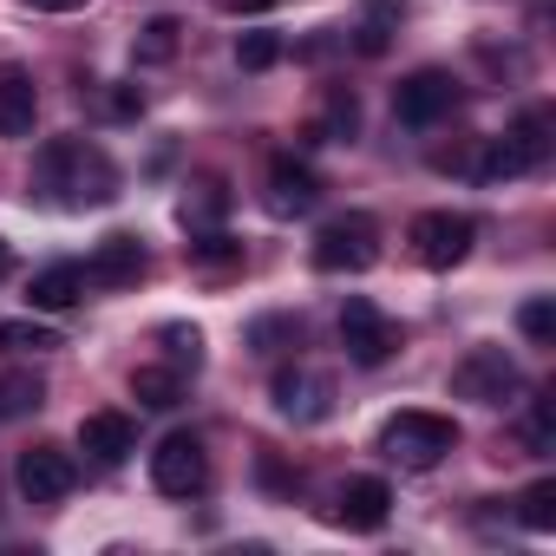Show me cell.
<instances>
[{
	"mask_svg": "<svg viewBox=\"0 0 556 556\" xmlns=\"http://www.w3.org/2000/svg\"><path fill=\"white\" fill-rule=\"evenodd\" d=\"M308 262H315L321 275H367V268L380 262V223H374L367 210L328 216V223L315 229V249H308Z\"/></svg>",
	"mask_w": 556,
	"mask_h": 556,
	"instance_id": "277c9868",
	"label": "cell"
},
{
	"mask_svg": "<svg viewBox=\"0 0 556 556\" xmlns=\"http://www.w3.org/2000/svg\"><path fill=\"white\" fill-rule=\"evenodd\" d=\"M452 393L471 400V406H510L523 393V367L504 354V348H471L458 367H452Z\"/></svg>",
	"mask_w": 556,
	"mask_h": 556,
	"instance_id": "5b68a950",
	"label": "cell"
},
{
	"mask_svg": "<svg viewBox=\"0 0 556 556\" xmlns=\"http://www.w3.org/2000/svg\"><path fill=\"white\" fill-rule=\"evenodd\" d=\"M105 112H112V118H138V112H144V92H138V86H112V92H105Z\"/></svg>",
	"mask_w": 556,
	"mask_h": 556,
	"instance_id": "d6a6232c",
	"label": "cell"
},
{
	"mask_svg": "<svg viewBox=\"0 0 556 556\" xmlns=\"http://www.w3.org/2000/svg\"><path fill=\"white\" fill-rule=\"evenodd\" d=\"M275 60H282V34H242L236 40V66L242 73H268Z\"/></svg>",
	"mask_w": 556,
	"mask_h": 556,
	"instance_id": "f546056e",
	"label": "cell"
},
{
	"mask_svg": "<svg viewBox=\"0 0 556 556\" xmlns=\"http://www.w3.org/2000/svg\"><path fill=\"white\" fill-rule=\"evenodd\" d=\"M268 400H275V413L295 419V426H321L334 413V380L315 374V367H282L268 380Z\"/></svg>",
	"mask_w": 556,
	"mask_h": 556,
	"instance_id": "8fae6325",
	"label": "cell"
},
{
	"mask_svg": "<svg viewBox=\"0 0 556 556\" xmlns=\"http://www.w3.org/2000/svg\"><path fill=\"white\" fill-rule=\"evenodd\" d=\"M40 118V92L27 66H0V138H34Z\"/></svg>",
	"mask_w": 556,
	"mask_h": 556,
	"instance_id": "ac0fdd59",
	"label": "cell"
},
{
	"mask_svg": "<svg viewBox=\"0 0 556 556\" xmlns=\"http://www.w3.org/2000/svg\"><path fill=\"white\" fill-rule=\"evenodd\" d=\"M177 47H184V27H177L170 14H157V21H144V27H138L131 60H138V66H164V60H177Z\"/></svg>",
	"mask_w": 556,
	"mask_h": 556,
	"instance_id": "44dd1931",
	"label": "cell"
},
{
	"mask_svg": "<svg viewBox=\"0 0 556 556\" xmlns=\"http://www.w3.org/2000/svg\"><path fill=\"white\" fill-rule=\"evenodd\" d=\"M341 348H348L354 367H387L393 348H400V328H393L367 295H348V302H341Z\"/></svg>",
	"mask_w": 556,
	"mask_h": 556,
	"instance_id": "9c48e42d",
	"label": "cell"
},
{
	"mask_svg": "<svg viewBox=\"0 0 556 556\" xmlns=\"http://www.w3.org/2000/svg\"><path fill=\"white\" fill-rule=\"evenodd\" d=\"M393 27H400V8H393V0H374V8H367V21H361V53L367 60H380L387 47H393Z\"/></svg>",
	"mask_w": 556,
	"mask_h": 556,
	"instance_id": "4316f807",
	"label": "cell"
},
{
	"mask_svg": "<svg viewBox=\"0 0 556 556\" xmlns=\"http://www.w3.org/2000/svg\"><path fill=\"white\" fill-rule=\"evenodd\" d=\"M229 216V184L223 177H197V184H184V197H177V223L197 236V229H216Z\"/></svg>",
	"mask_w": 556,
	"mask_h": 556,
	"instance_id": "ffe728a7",
	"label": "cell"
},
{
	"mask_svg": "<svg viewBox=\"0 0 556 556\" xmlns=\"http://www.w3.org/2000/svg\"><path fill=\"white\" fill-rule=\"evenodd\" d=\"M517 523H523V530H536V536H549V530H556V478H536V484L517 497Z\"/></svg>",
	"mask_w": 556,
	"mask_h": 556,
	"instance_id": "d4e9b609",
	"label": "cell"
},
{
	"mask_svg": "<svg viewBox=\"0 0 556 556\" xmlns=\"http://www.w3.org/2000/svg\"><path fill=\"white\" fill-rule=\"evenodd\" d=\"M556 125H549V112L543 105H530V112H517L510 125H504V138H478V164H471V177L478 184H510V177H530L543 157H549V138Z\"/></svg>",
	"mask_w": 556,
	"mask_h": 556,
	"instance_id": "7a4b0ae2",
	"label": "cell"
},
{
	"mask_svg": "<svg viewBox=\"0 0 556 556\" xmlns=\"http://www.w3.org/2000/svg\"><path fill=\"white\" fill-rule=\"evenodd\" d=\"M295 334H302L295 315H262V321H249V348H255V354H275V348L295 341Z\"/></svg>",
	"mask_w": 556,
	"mask_h": 556,
	"instance_id": "4dcf8cb0",
	"label": "cell"
},
{
	"mask_svg": "<svg viewBox=\"0 0 556 556\" xmlns=\"http://www.w3.org/2000/svg\"><path fill=\"white\" fill-rule=\"evenodd\" d=\"M517 328H523L530 348H556V302H549V295H530V302L517 308Z\"/></svg>",
	"mask_w": 556,
	"mask_h": 556,
	"instance_id": "83f0119b",
	"label": "cell"
},
{
	"mask_svg": "<svg viewBox=\"0 0 556 556\" xmlns=\"http://www.w3.org/2000/svg\"><path fill=\"white\" fill-rule=\"evenodd\" d=\"M131 400L151 406V413H177V406L190 400V374H177L170 361H151V367L131 374Z\"/></svg>",
	"mask_w": 556,
	"mask_h": 556,
	"instance_id": "d6986e66",
	"label": "cell"
},
{
	"mask_svg": "<svg viewBox=\"0 0 556 556\" xmlns=\"http://www.w3.org/2000/svg\"><path fill=\"white\" fill-rule=\"evenodd\" d=\"M190 268H203V275H229V268H242V242L223 236V229H197V242H190Z\"/></svg>",
	"mask_w": 556,
	"mask_h": 556,
	"instance_id": "7402d4cb",
	"label": "cell"
},
{
	"mask_svg": "<svg viewBox=\"0 0 556 556\" xmlns=\"http://www.w3.org/2000/svg\"><path fill=\"white\" fill-rule=\"evenodd\" d=\"M157 348H164V361H170L177 374H197V367H203V334H197L190 321H164V328H157Z\"/></svg>",
	"mask_w": 556,
	"mask_h": 556,
	"instance_id": "cb8c5ba5",
	"label": "cell"
},
{
	"mask_svg": "<svg viewBox=\"0 0 556 556\" xmlns=\"http://www.w3.org/2000/svg\"><path fill=\"white\" fill-rule=\"evenodd\" d=\"M8 268H14V242H8V236H0V275H8Z\"/></svg>",
	"mask_w": 556,
	"mask_h": 556,
	"instance_id": "d590c367",
	"label": "cell"
},
{
	"mask_svg": "<svg viewBox=\"0 0 556 556\" xmlns=\"http://www.w3.org/2000/svg\"><path fill=\"white\" fill-rule=\"evenodd\" d=\"M73 484H79V458H73L66 445H27V452L14 458V491H21L27 504H66Z\"/></svg>",
	"mask_w": 556,
	"mask_h": 556,
	"instance_id": "52a82bcc",
	"label": "cell"
},
{
	"mask_svg": "<svg viewBox=\"0 0 556 556\" xmlns=\"http://www.w3.org/2000/svg\"><path fill=\"white\" fill-rule=\"evenodd\" d=\"M471 242H478V223L465 210H426V216H413V255L426 268H458L471 255Z\"/></svg>",
	"mask_w": 556,
	"mask_h": 556,
	"instance_id": "ba28073f",
	"label": "cell"
},
{
	"mask_svg": "<svg viewBox=\"0 0 556 556\" xmlns=\"http://www.w3.org/2000/svg\"><path fill=\"white\" fill-rule=\"evenodd\" d=\"M79 452H86L92 465H125V458L138 452V419L118 413V406L86 413V419H79Z\"/></svg>",
	"mask_w": 556,
	"mask_h": 556,
	"instance_id": "4fadbf2b",
	"label": "cell"
},
{
	"mask_svg": "<svg viewBox=\"0 0 556 556\" xmlns=\"http://www.w3.org/2000/svg\"><path fill=\"white\" fill-rule=\"evenodd\" d=\"M40 400H47V387L34 374H0V419H27V413H40Z\"/></svg>",
	"mask_w": 556,
	"mask_h": 556,
	"instance_id": "484cf974",
	"label": "cell"
},
{
	"mask_svg": "<svg viewBox=\"0 0 556 556\" xmlns=\"http://www.w3.org/2000/svg\"><path fill=\"white\" fill-rule=\"evenodd\" d=\"M34 8H40V14H79L86 0H34Z\"/></svg>",
	"mask_w": 556,
	"mask_h": 556,
	"instance_id": "e575fe53",
	"label": "cell"
},
{
	"mask_svg": "<svg viewBox=\"0 0 556 556\" xmlns=\"http://www.w3.org/2000/svg\"><path fill=\"white\" fill-rule=\"evenodd\" d=\"M387 517H393L387 478H348V484L334 491V523H348V530H380Z\"/></svg>",
	"mask_w": 556,
	"mask_h": 556,
	"instance_id": "2e32d148",
	"label": "cell"
},
{
	"mask_svg": "<svg viewBox=\"0 0 556 556\" xmlns=\"http://www.w3.org/2000/svg\"><path fill=\"white\" fill-rule=\"evenodd\" d=\"M118 197V164L86 138H53L34 157V203L47 210H99Z\"/></svg>",
	"mask_w": 556,
	"mask_h": 556,
	"instance_id": "6da1fadb",
	"label": "cell"
},
{
	"mask_svg": "<svg viewBox=\"0 0 556 556\" xmlns=\"http://www.w3.org/2000/svg\"><path fill=\"white\" fill-rule=\"evenodd\" d=\"M452 452H458V419H445V413L406 406L380 426V458L400 471H439Z\"/></svg>",
	"mask_w": 556,
	"mask_h": 556,
	"instance_id": "3957f363",
	"label": "cell"
},
{
	"mask_svg": "<svg viewBox=\"0 0 556 556\" xmlns=\"http://www.w3.org/2000/svg\"><path fill=\"white\" fill-rule=\"evenodd\" d=\"M79 268H86V289H138L144 268H151V249H144L131 229H112Z\"/></svg>",
	"mask_w": 556,
	"mask_h": 556,
	"instance_id": "7c38bea8",
	"label": "cell"
},
{
	"mask_svg": "<svg viewBox=\"0 0 556 556\" xmlns=\"http://www.w3.org/2000/svg\"><path fill=\"white\" fill-rule=\"evenodd\" d=\"M60 328L47 321H0V354H60Z\"/></svg>",
	"mask_w": 556,
	"mask_h": 556,
	"instance_id": "603a6c76",
	"label": "cell"
},
{
	"mask_svg": "<svg viewBox=\"0 0 556 556\" xmlns=\"http://www.w3.org/2000/svg\"><path fill=\"white\" fill-rule=\"evenodd\" d=\"M523 439H530V452H536V458H549V452H556V393H536V400H530Z\"/></svg>",
	"mask_w": 556,
	"mask_h": 556,
	"instance_id": "f1b7e54d",
	"label": "cell"
},
{
	"mask_svg": "<svg viewBox=\"0 0 556 556\" xmlns=\"http://www.w3.org/2000/svg\"><path fill=\"white\" fill-rule=\"evenodd\" d=\"M255 478H262V484H268V491H289V497H295V491H302V478H295V471H289V465H275V458H268V452H262V458H255Z\"/></svg>",
	"mask_w": 556,
	"mask_h": 556,
	"instance_id": "1f68e13d",
	"label": "cell"
},
{
	"mask_svg": "<svg viewBox=\"0 0 556 556\" xmlns=\"http://www.w3.org/2000/svg\"><path fill=\"white\" fill-rule=\"evenodd\" d=\"M262 203H268V216H308L321 203V177L308 164H295V157H275L268 184H262Z\"/></svg>",
	"mask_w": 556,
	"mask_h": 556,
	"instance_id": "5bb4252c",
	"label": "cell"
},
{
	"mask_svg": "<svg viewBox=\"0 0 556 556\" xmlns=\"http://www.w3.org/2000/svg\"><path fill=\"white\" fill-rule=\"evenodd\" d=\"M151 484H157L164 497H197V491L210 484V452H203V439H197V432H170V439L151 452Z\"/></svg>",
	"mask_w": 556,
	"mask_h": 556,
	"instance_id": "30bf717a",
	"label": "cell"
},
{
	"mask_svg": "<svg viewBox=\"0 0 556 556\" xmlns=\"http://www.w3.org/2000/svg\"><path fill=\"white\" fill-rule=\"evenodd\" d=\"M86 302V268L79 262H47L34 282H27V308L34 315H66Z\"/></svg>",
	"mask_w": 556,
	"mask_h": 556,
	"instance_id": "e0dca14e",
	"label": "cell"
},
{
	"mask_svg": "<svg viewBox=\"0 0 556 556\" xmlns=\"http://www.w3.org/2000/svg\"><path fill=\"white\" fill-rule=\"evenodd\" d=\"M216 8H223V14H268L275 0H216Z\"/></svg>",
	"mask_w": 556,
	"mask_h": 556,
	"instance_id": "836d02e7",
	"label": "cell"
},
{
	"mask_svg": "<svg viewBox=\"0 0 556 556\" xmlns=\"http://www.w3.org/2000/svg\"><path fill=\"white\" fill-rule=\"evenodd\" d=\"M354 138H361V99L354 86H328L321 112L302 125V144H354Z\"/></svg>",
	"mask_w": 556,
	"mask_h": 556,
	"instance_id": "9a60e30c",
	"label": "cell"
},
{
	"mask_svg": "<svg viewBox=\"0 0 556 556\" xmlns=\"http://www.w3.org/2000/svg\"><path fill=\"white\" fill-rule=\"evenodd\" d=\"M452 112H458V79H452L445 66H419V73H406V79L393 86V118L413 125V131H432V125L452 118Z\"/></svg>",
	"mask_w": 556,
	"mask_h": 556,
	"instance_id": "8992f818",
	"label": "cell"
}]
</instances>
